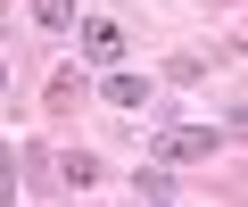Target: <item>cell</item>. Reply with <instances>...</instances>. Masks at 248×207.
<instances>
[{
	"instance_id": "obj_1",
	"label": "cell",
	"mask_w": 248,
	"mask_h": 207,
	"mask_svg": "<svg viewBox=\"0 0 248 207\" xmlns=\"http://www.w3.org/2000/svg\"><path fill=\"white\" fill-rule=\"evenodd\" d=\"M149 149H157V166H207V158H215V133H207V125H174V133H157Z\"/></svg>"
},
{
	"instance_id": "obj_2",
	"label": "cell",
	"mask_w": 248,
	"mask_h": 207,
	"mask_svg": "<svg viewBox=\"0 0 248 207\" xmlns=\"http://www.w3.org/2000/svg\"><path fill=\"white\" fill-rule=\"evenodd\" d=\"M75 42H83V58H91V66H124V33H116L108 17H83V25H75Z\"/></svg>"
},
{
	"instance_id": "obj_3",
	"label": "cell",
	"mask_w": 248,
	"mask_h": 207,
	"mask_svg": "<svg viewBox=\"0 0 248 207\" xmlns=\"http://www.w3.org/2000/svg\"><path fill=\"white\" fill-rule=\"evenodd\" d=\"M108 99H116V108H141V99H149V75H124V66H116V75H108Z\"/></svg>"
},
{
	"instance_id": "obj_4",
	"label": "cell",
	"mask_w": 248,
	"mask_h": 207,
	"mask_svg": "<svg viewBox=\"0 0 248 207\" xmlns=\"http://www.w3.org/2000/svg\"><path fill=\"white\" fill-rule=\"evenodd\" d=\"M58 174H66V182L83 191V182H99V158H83V149H66V158H58Z\"/></svg>"
},
{
	"instance_id": "obj_5",
	"label": "cell",
	"mask_w": 248,
	"mask_h": 207,
	"mask_svg": "<svg viewBox=\"0 0 248 207\" xmlns=\"http://www.w3.org/2000/svg\"><path fill=\"white\" fill-rule=\"evenodd\" d=\"M33 17L42 25H75V0H33Z\"/></svg>"
},
{
	"instance_id": "obj_6",
	"label": "cell",
	"mask_w": 248,
	"mask_h": 207,
	"mask_svg": "<svg viewBox=\"0 0 248 207\" xmlns=\"http://www.w3.org/2000/svg\"><path fill=\"white\" fill-rule=\"evenodd\" d=\"M9 191H17V158L0 149V199H9Z\"/></svg>"
},
{
	"instance_id": "obj_7",
	"label": "cell",
	"mask_w": 248,
	"mask_h": 207,
	"mask_svg": "<svg viewBox=\"0 0 248 207\" xmlns=\"http://www.w3.org/2000/svg\"><path fill=\"white\" fill-rule=\"evenodd\" d=\"M157 207H166V199H157Z\"/></svg>"
}]
</instances>
